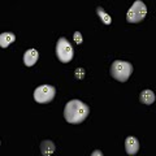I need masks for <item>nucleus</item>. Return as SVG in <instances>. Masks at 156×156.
I'll use <instances>...</instances> for the list:
<instances>
[{
    "instance_id": "f257e3e1",
    "label": "nucleus",
    "mask_w": 156,
    "mask_h": 156,
    "mask_svg": "<svg viewBox=\"0 0 156 156\" xmlns=\"http://www.w3.org/2000/svg\"><path fill=\"white\" fill-rule=\"evenodd\" d=\"M89 113H90L89 105L78 99L69 100L64 107V119L66 120V122L73 125L82 124L87 119Z\"/></svg>"
},
{
    "instance_id": "f03ea898",
    "label": "nucleus",
    "mask_w": 156,
    "mask_h": 156,
    "mask_svg": "<svg viewBox=\"0 0 156 156\" xmlns=\"http://www.w3.org/2000/svg\"><path fill=\"white\" fill-rule=\"evenodd\" d=\"M111 76L119 82H126L133 73V65L129 61L115 60L111 65Z\"/></svg>"
},
{
    "instance_id": "7ed1b4c3",
    "label": "nucleus",
    "mask_w": 156,
    "mask_h": 156,
    "mask_svg": "<svg viewBox=\"0 0 156 156\" xmlns=\"http://www.w3.org/2000/svg\"><path fill=\"white\" fill-rule=\"evenodd\" d=\"M56 56L58 61L64 62V64L72 61L73 56H74V50H73V46L66 38H58L56 43Z\"/></svg>"
},
{
    "instance_id": "20e7f679",
    "label": "nucleus",
    "mask_w": 156,
    "mask_h": 156,
    "mask_svg": "<svg viewBox=\"0 0 156 156\" xmlns=\"http://www.w3.org/2000/svg\"><path fill=\"white\" fill-rule=\"evenodd\" d=\"M146 14H147V7L142 0H135L133 3V5L130 7V9L126 13V21L129 23H138L140 21H143Z\"/></svg>"
},
{
    "instance_id": "39448f33",
    "label": "nucleus",
    "mask_w": 156,
    "mask_h": 156,
    "mask_svg": "<svg viewBox=\"0 0 156 156\" xmlns=\"http://www.w3.org/2000/svg\"><path fill=\"white\" fill-rule=\"evenodd\" d=\"M56 89L51 85H42L34 90V100L39 104H47L55 99Z\"/></svg>"
},
{
    "instance_id": "423d86ee",
    "label": "nucleus",
    "mask_w": 156,
    "mask_h": 156,
    "mask_svg": "<svg viewBox=\"0 0 156 156\" xmlns=\"http://www.w3.org/2000/svg\"><path fill=\"white\" fill-rule=\"evenodd\" d=\"M125 150H126V154L133 156L136 155L139 151V140L135 138V136H128L125 139Z\"/></svg>"
},
{
    "instance_id": "0eeeda50",
    "label": "nucleus",
    "mask_w": 156,
    "mask_h": 156,
    "mask_svg": "<svg viewBox=\"0 0 156 156\" xmlns=\"http://www.w3.org/2000/svg\"><path fill=\"white\" fill-rule=\"evenodd\" d=\"M38 58H39V52L35 48H30V50H27L23 53V64L29 68H31L33 65H35Z\"/></svg>"
},
{
    "instance_id": "6e6552de",
    "label": "nucleus",
    "mask_w": 156,
    "mask_h": 156,
    "mask_svg": "<svg viewBox=\"0 0 156 156\" xmlns=\"http://www.w3.org/2000/svg\"><path fill=\"white\" fill-rule=\"evenodd\" d=\"M156 99V96H155V92L152 90H143L142 92H140V95H139V101L142 104H146V105H150V104H152L154 101Z\"/></svg>"
},
{
    "instance_id": "1a4fd4ad",
    "label": "nucleus",
    "mask_w": 156,
    "mask_h": 156,
    "mask_svg": "<svg viewBox=\"0 0 156 156\" xmlns=\"http://www.w3.org/2000/svg\"><path fill=\"white\" fill-rule=\"evenodd\" d=\"M55 143L50 139H46L41 143V152L43 156H51L53 152H55Z\"/></svg>"
},
{
    "instance_id": "9d476101",
    "label": "nucleus",
    "mask_w": 156,
    "mask_h": 156,
    "mask_svg": "<svg viewBox=\"0 0 156 156\" xmlns=\"http://www.w3.org/2000/svg\"><path fill=\"white\" fill-rule=\"evenodd\" d=\"M16 41V35L13 33H2L0 34V47L8 48L12 43Z\"/></svg>"
},
{
    "instance_id": "9b49d317",
    "label": "nucleus",
    "mask_w": 156,
    "mask_h": 156,
    "mask_svg": "<svg viewBox=\"0 0 156 156\" xmlns=\"http://www.w3.org/2000/svg\"><path fill=\"white\" fill-rule=\"evenodd\" d=\"M96 13H98V16H99L100 21L103 22L104 25H111V23H112V17L101 7H98L96 8Z\"/></svg>"
},
{
    "instance_id": "f8f14e48",
    "label": "nucleus",
    "mask_w": 156,
    "mask_h": 156,
    "mask_svg": "<svg viewBox=\"0 0 156 156\" xmlns=\"http://www.w3.org/2000/svg\"><path fill=\"white\" fill-rule=\"evenodd\" d=\"M74 76H76L77 80H82V78L85 77V70L82 69V68H80V69H77V70L74 72Z\"/></svg>"
},
{
    "instance_id": "ddd939ff",
    "label": "nucleus",
    "mask_w": 156,
    "mask_h": 156,
    "mask_svg": "<svg viewBox=\"0 0 156 156\" xmlns=\"http://www.w3.org/2000/svg\"><path fill=\"white\" fill-rule=\"evenodd\" d=\"M74 41H76L77 44H81V43H82V34L80 31L74 33Z\"/></svg>"
},
{
    "instance_id": "4468645a",
    "label": "nucleus",
    "mask_w": 156,
    "mask_h": 156,
    "mask_svg": "<svg viewBox=\"0 0 156 156\" xmlns=\"http://www.w3.org/2000/svg\"><path fill=\"white\" fill-rule=\"evenodd\" d=\"M91 156H103V152H101L100 150H95L94 152L91 154Z\"/></svg>"
},
{
    "instance_id": "2eb2a0df",
    "label": "nucleus",
    "mask_w": 156,
    "mask_h": 156,
    "mask_svg": "<svg viewBox=\"0 0 156 156\" xmlns=\"http://www.w3.org/2000/svg\"><path fill=\"white\" fill-rule=\"evenodd\" d=\"M0 144H2V140H0Z\"/></svg>"
}]
</instances>
